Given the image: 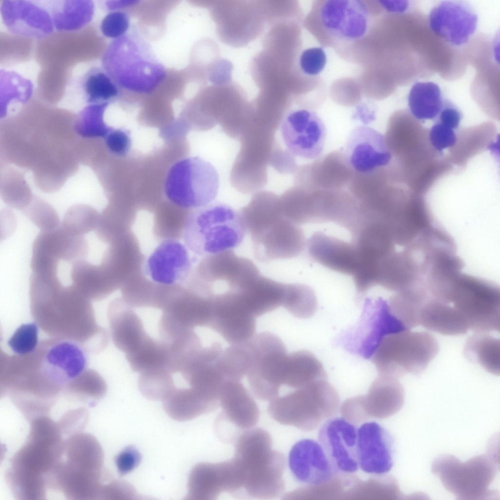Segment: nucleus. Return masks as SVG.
I'll list each match as a JSON object with an SVG mask.
<instances>
[{
    "label": "nucleus",
    "mask_w": 500,
    "mask_h": 500,
    "mask_svg": "<svg viewBox=\"0 0 500 500\" xmlns=\"http://www.w3.org/2000/svg\"><path fill=\"white\" fill-rule=\"evenodd\" d=\"M141 456L133 446L126 447L116 458L115 462L118 472L121 475L126 474L139 464Z\"/></svg>",
    "instance_id": "nucleus-50"
},
{
    "label": "nucleus",
    "mask_w": 500,
    "mask_h": 500,
    "mask_svg": "<svg viewBox=\"0 0 500 500\" xmlns=\"http://www.w3.org/2000/svg\"><path fill=\"white\" fill-rule=\"evenodd\" d=\"M125 355L131 369L139 374L163 369L169 371L170 345L149 334L136 349Z\"/></svg>",
    "instance_id": "nucleus-33"
},
{
    "label": "nucleus",
    "mask_w": 500,
    "mask_h": 500,
    "mask_svg": "<svg viewBox=\"0 0 500 500\" xmlns=\"http://www.w3.org/2000/svg\"><path fill=\"white\" fill-rule=\"evenodd\" d=\"M439 349L437 340L429 333L405 329L385 336L371 359L379 375L398 378L422 373Z\"/></svg>",
    "instance_id": "nucleus-5"
},
{
    "label": "nucleus",
    "mask_w": 500,
    "mask_h": 500,
    "mask_svg": "<svg viewBox=\"0 0 500 500\" xmlns=\"http://www.w3.org/2000/svg\"><path fill=\"white\" fill-rule=\"evenodd\" d=\"M252 362L247 375L250 389L257 398L271 400L283 384L288 355L285 345L276 334L264 332L249 341Z\"/></svg>",
    "instance_id": "nucleus-10"
},
{
    "label": "nucleus",
    "mask_w": 500,
    "mask_h": 500,
    "mask_svg": "<svg viewBox=\"0 0 500 500\" xmlns=\"http://www.w3.org/2000/svg\"><path fill=\"white\" fill-rule=\"evenodd\" d=\"M429 129V138L432 147L443 153L444 149L452 147L455 144L459 123L453 119L439 115Z\"/></svg>",
    "instance_id": "nucleus-44"
},
{
    "label": "nucleus",
    "mask_w": 500,
    "mask_h": 500,
    "mask_svg": "<svg viewBox=\"0 0 500 500\" xmlns=\"http://www.w3.org/2000/svg\"><path fill=\"white\" fill-rule=\"evenodd\" d=\"M314 24L328 43H350L367 34L370 24L368 6L358 0L320 1L312 11Z\"/></svg>",
    "instance_id": "nucleus-11"
},
{
    "label": "nucleus",
    "mask_w": 500,
    "mask_h": 500,
    "mask_svg": "<svg viewBox=\"0 0 500 500\" xmlns=\"http://www.w3.org/2000/svg\"><path fill=\"white\" fill-rule=\"evenodd\" d=\"M88 244L83 236L71 234L61 226L41 231L35 239L31 262L56 264L60 259L73 263L83 259L88 253Z\"/></svg>",
    "instance_id": "nucleus-25"
},
{
    "label": "nucleus",
    "mask_w": 500,
    "mask_h": 500,
    "mask_svg": "<svg viewBox=\"0 0 500 500\" xmlns=\"http://www.w3.org/2000/svg\"><path fill=\"white\" fill-rule=\"evenodd\" d=\"M222 412L218 416L236 430L251 428L258 422L260 412L256 402L241 380H226L219 396Z\"/></svg>",
    "instance_id": "nucleus-27"
},
{
    "label": "nucleus",
    "mask_w": 500,
    "mask_h": 500,
    "mask_svg": "<svg viewBox=\"0 0 500 500\" xmlns=\"http://www.w3.org/2000/svg\"><path fill=\"white\" fill-rule=\"evenodd\" d=\"M58 279L31 276L30 306L35 322L52 337L77 342L89 353L101 352L108 335L97 323L90 300L73 285L62 286Z\"/></svg>",
    "instance_id": "nucleus-1"
},
{
    "label": "nucleus",
    "mask_w": 500,
    "mask_h": 500,
    "mask_svg": "<svg viewBox=\"0 0 500 500\" xmlns=\"http://www.w3.org/2000/svg\"><path fill=\"white\" fill-rule=\"evenodd\" d=\"M355 115L359 117L360 120L368 122L373 120L375 111L368 105L362 104L356 107Z\"/></svg>",
    "instance_id": "nucleus-53"
},
{
    "label": "nucleus",
    "mask_w": 500,
    "mask_h": 500,
    "mask_svg": "<svg viewBox=\"0 0 500 500\" xmlns=\"http://www.w3.org/2000/svg\"><path fill=\"white\" fill-rule=\"evenodd\" d=\"M38 333L39 326L36 322L23 324L14 332L7 345L15 354H29L39 345Z\"/></svg>",
    "instance_id": "nucleus-45"
},
{
    "label": "nucleus",
    "mask_w": 500,
    "mask_h": 500,
    "mask_svg": "<svg viewBox=\"0 0 500 500\" xmlns=\"http://www.w3.org/2000/svg\"><path fill=\"white\" fill-rule=\"evenodd\" d=\"M272 445L269 433L260 428L247 429L235 439L232 459L239 471L242 488L253 498L274 499L285 489V458Z\"/></svg>",
    "instance_id": "nucleus-2"
},
{
    "label": "nucleus",
    "mask_w": 500,
    "mask_h": 500,
    "mask_svg": "<svg viewBox=\"0 0 500 500\" xmlns=\"http://www.w3.org/2000/svg\"><path fill=\"white\" fill-rule=\"evenodd\" d=\"M405 329H408L393 314L387 300L367 298L357 323L340 334L336 342L349 353L368 359L385 336Z\"/></svg>",
    "instance_id": "nucleus-9"
},
{
    "label": "nucleus",
    "mask_w": 500,
    "mask_h": 500,
    "mask_svg": "<svg viewBox=\"0 0 500 500\" xmlns=\"http://www.w3.org/2000/svg\"><path fill=\"white\" fill-rule=\"evenodd\" d=\"M104 139L106 146L112 154L124 156L130 150L131 138L126 130L112 128Z\"/></svg>",
    "instance_id": "nucleus-49"
},
{
    "label": "nucleus",
    "mask_w": 500,
    "mask_h": 500,
    "mask_svg": "<svg viewBox=\"0 0 500 500\" xmlns=\"http://www.w3.org/2000/svg\"><path fill=\"white\" fill-rule=\"evenodd\" d=\"M418 325L447 335L464 334L469 329L465 320L455 308L431 294L420 309Z\"/></svg>",
    "instance_id": "nucleus-30"
},
{
    "label": "nucleus",
    "mask_w": 500,
    "mask_h": 500,
    "mask_svg": "<svg viewBox=\"0 0 500 500\" xmlns=\"http://www.w3.org/2000/svg\"><path fill=\"white\" fill-rule=\"evenodd\" d=\"M357 428L342 417L332 418L321 427L318 441L336 474L356 472Z\"/></svg>",
    "instance_id": "nucleus-19"
},
{
    "label": "nucleus",
    "mask_w": 500,
    "mask_h": 500,
    "mask_svg": "<svg viewBox=\"0 0 500 500\" xmlns=\"http://www.w3.org/2000/svg\"><path fill=\"white\" fill-rule=\"evenodd\" d=\"M104 63V69L120 87L134 92H152L166 76L164 66L150 46L134 34L114 40Z\"/></svg>",
    "instance_id": "nucleus-4"
},
{
    "label": "nucleus",
    "mask_w": 500,
    "mask_h": 500,
    "mask_svg": "<svg viewBox=\"0 0 500 500\" xmlns=\"http://www.w3.org/2000/svg\"><path fill=\"white\" fill-rule=\"evenodd\" d=\"M105 496L110 499L134 500L138 494L129 483L124 481H115L105 488Z\"/></svg>",
    "instance_id": "nucleus-51"
},
{
    "label": "nucleus",
    "mask_w": 500,
    "mask_h": 500,
    "mask_svg": "<svg viewBox=\"0 0 500 500\" xmlns=\"http://www.w3.org/2000/svg\"><path fill=\"white\" fill-rule=\"evenodd\" d=\"M27 217L41 231H48L58 228L59 217L55 209L42 201L34 203L23 209Z\"/></svg>",
    "instance_id": "nucleus-46"
},
{
    "label": "nucleus",
    "mask_w": 500,
    "mask_h": 500,
    "mask_svg": "<svg viewBox=\"0 0 500 500\" xmlns=\"http://www.w3.org/2000/svg\"><path fill=\"white\" fill-rule=\"evenodd\" d=\"M108 104H91L82 111L76 125L77 133L83 138H105L111 127L104 122Z\"/></svg>",
    "instance_id": "nucleus-42"
},
{
    "label": "nucleus",
    "mask_w": 500,
    "mask_h": 500,
    "mask_svg": "<svg viewBox=\"0 0 500 500\" xmlns=\"http://www.w3.org/2000/svg\"><path fill=\"white\" fill-rule=\"evenodd\" d=\"M353 175L343 153L334 152L312 165V190L338 189Z\"/></svg>",
    "instance_id": "nucleus-34"
},
{
    "label": "nucleus",
    "mask_w": 500,
    "mask_h": 500,
    "mask_svg": "<svg viewBox=\"0 0 500 500\" xmlns=\"http://www.w3.org/2000/svg\"><path fill=\"white\" fill-rule=\"evenodd\" d=\"M71 277L72 285L90 300L97 301L106 295L100 267L84 259L77 260L72 264Z\"/></svg>",
    "instance_id": "nucleus-38"
},
{
    "label": "nucleus",
    "mask_w": 500,
    "mask_h": 500,
    "mask_svg": "<svg viewBox=\"0 0 500 500\" xmlns=\"http://www.w3.org/2000/svg\"><path fill=\"white\" fill-rule=\"evenodd\" d=\"M196 258L184 243L176 239H167L159 243L147 257L144 272L157 284L179 285L188 277Z\"/></svg>",
    "instance_id": "nucleus-18"
},
{
    "label": "nucleus",
    "mask_w": 500,
    "mask_h": 500,
    "mask_svg": "<svg viewBox=\"0 0 500 500\" xmlns=\"http://www.w3.org/2000/svg\"><path fill=\"white\" fill-rule=\"evenodd\" d=\"M282 140L292 155L302 158H318L326 140L325 125L314 111L297 108L288 112L280 125Z\"/></svg>",
    "instance_id": "nucleus-16"
},
{
    "label": "nucleus",
    "mask_w": 500,
    "mask_h": 500,
    "mask_svg": "<svg viewBox=\"0 0 500 500\" xmlns=\"http://www.w3.org/2000/svg\"><path fill=\"white\" fill-rule=\"evenodd\" d=\"M344 150L345 159L355 173L368 174L386 167L393 158L384 136L367 126L351 132Z\"/></svg>",
    "instance_id": "nucleus-21"
},
{
    "label": "nucleus",
    "mask_w": 500,
    "mask_h": 500,
    "mask_svg": "<svg viewBox=\"0 0 500 500\" xmlns=\"http://www.w3.org/2000/svg\"><path fill=\"white\" fill-rule=\"evenodd\" d=\"M492 450L461 462L452 455H441L432 465V472L447 490L458 500H484L497 496L489 486L499 469L497 455Z\"/></svg>",
    "instance_id": "nucleus-6"
},
{
    "label": "nucleus",
    "mask_w": 500,
    "mask_h": 500,
    "mask_svg": "<svg viewBox=\"0 0 500 500\" xmlns=\"http://www.w3.org/2000/svg\"><path fill=\"white\" fill-rule=\"evenodd\" d=\"M250 235L254 257L261 262L297 257L306 245L302 229L283 215L268 220Z\"/></svg>",
    "instance_id": "nucleus-14"
},
{
    "label": "nucleus",
    "mask_w": 500,
    "mask_h": 500,
    "mask_svg": "<svg viewBox=\"0 0 500 500\" xmlns=\"http://www.w3.org/2000/svg\"><path fill=\"white\" fill-rule=\"evenodd\" d=\"M129 27V19L124 12L112 11L104 18L101 25V30L104 36L118 39L127 34Z\"/></svg>",
    "instance_id": "nucleus-48"
},
{
    "label": "nucleus",
    "mask_w": 500,
    "mask_h": 500,
    "mask_svg": "<svg viewBox=\"0 0 500 500\" xmlns=\"http://www.w3.org/2000/svg\"><path fill=\"white\" fill-rule=\"evenodd\" d=\"M36 351L47 375L64 390L88 369V351L73 340L51 337L39 342Z\"/></svg>",
    "instance_id": "nucleus-15"
},
{
    "label": "nucleus",
    "mask_w": 500,
    "mask_h": 500,
    "mask_svg": "<svg viewBox=\"0 0 500 500\" xmlns=\"http://www.w3.org/2000/svg\"><path fill=\"white\" fill-rule=\"evenodd\" d=\"M247 232L239 212L222 203L194 209L183 227L184 244L196 257H206L240 245Z\"/></svg>",
    "instance_id": "nucleus-3"
},
{
    "label": "nucleus",
    "mask_w": 500,
    "mask_h": 500,
    "mask_svg": "<svg viewBox=\"0 0 500 500\" xmlns=\"http://www.w3.org/2000/svg\"><path fill=\"white\" fill-rule=\"evenodd\" d=\"M121 303L112 302L108 307L107 315L112 341L126 354L136 349L147 333L132 307Z\"/></svg>",
    "instance_id": "nucleus-29"
},
{
    "label": "nucleus",
    "mask_w": 500,
    "mask_h": 500,
    "mask_svg": "<svg viewBox=\"0 0 500 500\" xmlns=\"http://www.w3.org/2000/svg\"><path fill=\"white\" fill-rule=\"evenodd\" d=\"M222 351L218 342L208 347L198 346L181 357L176 371L190 388L206 400L218 404L220 390L226 380L218 362Z\"/></svg>",
    "instance_id": "nucleus-13"
},
{
    "label": "nucleus",
    "mask_w": 500,
    "mask_h": 500,
    "mask_svg": "<svg viewBox=\"0 0 500 500\" xmlns=\"http://www.w3.org/2000/svg\"><path fill=\"white\" fill-rule=\"evenodd\" d=\"M138 386L146 398L162 401L175 387L172 375L166 369L140 374Z\"/></svg>",
    "instance_id": "nucleus-41"
},
{
    "label": "nucleus",
    "mask_w": 500,
    "mask_h": 500,
    "mask_svg": "<svg viewBox=\"0 0 500 500\" xmlns=\"http://www.w3.org/2000/svg\"><path fill=\"white\" fill-rule=\"evenodd\" d=\"M378 3L384 10L390 13H402L408 6L407 1L403 0H378Z\"/></svg>",
    "instance_id": "nucleus-52"
},
{
    "label": "nucleus",
    "mask_w": 500,
    "mask_h": 500,
    "mask_svg": "<svg viewBox=\"0 0 500 500\" xmlns=\"http://www.w3.org/2000/svg\"><path fill=\"white\" fill-rule=\"evenodd\" d=\"M448 303L461 314L469 329L476 333L500 330V290L488 280L462 273Z\"/></svg>",
    "instance_id": "nucleus-8"
},
{
    "label": "nucleus",
    "mask_w": 500,
    "mask_h": 500,
    "mask_svg": "<svg viewBox=\"0 0 500 500\" xmlns=\"http://www.w3.org/2000/svg\"><path fill=\"white\" fill-rule=\"evenodd\" d=\"M429 128L407 110L395 112L390 117L384 136L396 165L409 167L421 164L438 152L431 146Z\"/></svg>",
    "instance_id": "nucleus-12"
},
{
    "label": "nucleus",
    "mask_w": 500,
    "mask_h": 500,
    "mask_svg": "<svg viewBox=\"0 0 500 500\" xmlns=\"http://www.w3.org/2000/svg\"><path fill=\"white\" fill-rule=\"evenodd\" d=\"M251 361L249 341L231 344L223 350L219 359V365L226 380H241L244 376H247Z\"/></svg>",
    "instance_id": "nucleus-39"
},
{
    "label": "nucleus",
    "mask_w": 500,
    "mask_h": 500,
    "mask_svg": "<svg viewBox=\"0 0 500 500\" xmlns=\"http://www.w3.org/2000/svg\"><path fill=\"white\" fill-rule=\"evenodd\" d=\"M487 333H477L467 340L464 354L468 360L479 364L487 371L500 374V341Z\"/></svg>",
    "instance_id": "nucleus-36"
},
{
    "label": "nucleus",
    "mask_w": 500,
    "mask_h": 500,
    "mask_svg": "<svg viewBox=\"0 0 500 500\" xmlns=\"http://www.w3.org/2000/svg\"><path fill=\"white\" fill-rule=\"evenodd\" d=\"M499 134L495 125L486 122L475 126L458 130L454 145L447 156L457 169H463L470 159L482 152L497 146Z\"/></svg>",
    "instance_id": "nucleus-28"
},
{
    "label": "nucleus",
    "mask_w": 500,
    "mask_h": 500,
    "mask_svg": "<svg viewBox=\"0 0 500 500\" xmlns=\"http://www.w3.org/2000/svg\"><path fill=\"white\" fill-rule=\"evenodd\" d=\"M290 313L299 318L312 316L317 308L313 290L301 283H286L282 306Z\"/></svg>",
    "instance_id": "nucleus-40"
},
{
    "label": "nucleus",
    "mask_w": 500,
    "mask_h": 500,
    "mask_svg": "<svg viewBox=\"0 0 500 500\" xmlns=\"http://www.w3.org/2000/svg\"><path fill=\"white\" fill-rule=\"evenodd\" d=\"M327 61V55L322 47H312L301 52L299 58V65L304 74L313 77L323 71Z\"/></svg>",
    "instance_id": "nucleus-47"
},
{
    "label": "nucleus",
    "mask_w": 500,
    "mask_h": 500,
    "mask_svg": "<svg viewBox=\"0 0 500 500\" xmlns=\"http://www.w3.org/2000/svg\"><path fill=\"white\" fill-rule=\"evenodd\" d=\"M288 465L295 479L309 486L325 484L336 474L318 441L310 438L302 439L292 446Z\"/></svg>",
    "instance_id": "nucleus-24"
},
{
    "label": "nucleus",
    "mask_w": 500,
    "mask_h": 500,
    "mask_svg": "<svg viewBox=\"0 0 500 500\" xmlns=\"http://www.w3.org/2000/svg\"><path fill=\"white\" fill-rule=\"evenodd\" d=\"M98 222V215L95 209L87 205H79L66 211L61 226L71 234L83 236L95 229Z\"/></svg>",
    "instance_id": "nucleus-43"
},
{
    "label": "nucleus",
    "mask_w": 500,
    "mask_h": 500,
    "mask_svg": "<svg viewBox=\"0 0 500 500\" xmlns=\"http://www.w3.org/2000/svg\"><path fill=\"white\" fill-rule=\"evenodd\" d=\"M326 377L322 364L311 352L300 350L288 354L283 384L298 389Z\"/></svg>",
    "instance_id": "nucleus-31"
},
{
    "label": "nucleus",
    "mask_w": 500,
    "mask_h": 500,
    "mask_svg": "<svg viewBox=\"0 0 500 500\" xmlns=\"http://www.w3.org/2000/svg\"><path fill=\"white\" fill-rule=\"evenodd\" d=\"M410 112L419 121L435 119L443 106L444 100L436 83L417 82L411 87L408 97Z\"/></svg>",
    "instance_id": "nucleus-35"
},
{
    "label": "nucleus",
    "mask_w": 500,
    "mask_h": 500,
    "mask_svg": "<svg viewBox=\"0 0 500 500\" xmlns=\"http://www.w3.org/2000/svg\"><path fill=\"white\" fill-rule=\"evenodd\" d=\"M394 440L389 432L376 422H368L357 428V456L364 472L383 475L394 464Z\"/></svg>",
    "instance_id": "nucleus-23"
},
{
    "label": "nucleus",
    "mask_w": 500,
    "mask_h": 500,
    "mask_svg": "<svg viewBox=\"0 0 500 500\" xmlns=\"http://www.w3.org/2000/svg\"><path fill=\"white\" fill-rule=\"evenodd\" d=\"M307 245L309 255L314 261L340 273L352 276L354 273L359 255L353 243L317 231L309 238Z\"/></svg>",
    "instance_id": "nucleus-26"
},
{
    "label": "nucleus",
    "mask_w": 500,
    "mask_h": 500,
    "mask_svg": "<svg viewBox=\"0 0 500 500\" xmlns=\"http://www.w3.org/2000/svg\"><path fill=\"white\" fill-rule=\"evenodd\" d=\"M81 86L87 101L91 104H109L120 94V87L104 69L100 68L89 70L83 78Z\"/></svg>",
    "instance_id": "nucleus-37"
},
{
    "label": "nucleus",
    "mask_w": 500,
    "mask_h": 500,
    "mask_svg": "<svg viewBox=\"0 0 500 500\" xmlns=\"http://www.w3.org/2000/svg\"><path fill=\"white\" fill-rule=\"evenodd\" d=\"M219 177L215 167L199 157L180 159L169 168L164 190L167 199L181 208L195 209L217 196Z\"/></svg>",
    "instance_id": "nucleus-7"
},
{
    "label": "nucleus",
    "mask_w": 500,
    "mask_h": 500,
    "mask_svg": "<svg viewBox=\"0 0 500 500\" xmlns=\"http://www.w3.org/2000/svg\"><path fill=\"white\" fill-rule=\"evenodd\" d=\"M211 303L208 328L231 345L247 342L254 336L255 317L244 306L237 294L223 292L213 294Z\"/></svg>",
    "instance_id": "nucleus-17"
},
{
    "label": "nucleus",
    "mask_w": 500,
    "mask_h": 500,
    "mask_svg": "<svg viewBox=\"0 0 500 500\" xmlns=\"http://www.w3.org/2000/svg\"><path fill=\"white\" fill-rule=\"evenodd\" d=\"M34 355H35V354H34ZM36 361H37V360H36ZM37 364H38V363H37ZM38 367H39V366H38ZM41 373H42V372H41ZM43 377H44V376H43ZM44 378H45V377H44ZM45 379H46V378H45ZM46 380H47V379H46ZM47 381H48V380H47ZM48 382H49V381H48ZM49 383H50V382H49ZM51 385H52V384H51ZM52 386H53V385H52ZM54 387H55L54 386ZM56 389H57V388H56ZM57 390H58V391H59V392H60V391H59V390H58V389H57Z\"/></svg>",
    "instance_id": "nucleus-54"
},
{
    "label": "nucleus",
    "mask_w": 500,
    "mask_h": 500,
    "mask_svg": "<svg viewBox=\"0 0 500 500\" xmlns=\"http://www.w3.org/2000/svg\"><path fill=\"white\" fill-rule=\"evenodd\" d=\"M478 17L473 9L464 2L441 1L429 16V27L442 41L455 47L468 42L475 33Z\"/></svg>",
    "instance_id": "nucleus-22"
},
{
    "label": "nucleus",
    "mask_w": 500,
    "mask_h": 500,
    "mask_svg": "<svg viewBox=\"0 0 500 500\" xmlns=\"http://www.w3.org/2000/svg\"><path fill=\"white\" fill-rule=\"evenodd\" d=\"M242 488L241 478L232 458L217 463L200 462L190 471L186 500H214L223 493Z\"/></svg>",
    "instance_id": "nucleus-20"
},
{
    "label": "nucleus",
    "mask_w": 500,
    "mask_h": 500,
    "mask_svg": "<svg viewBox=\"0 0 500 500\" xmlns=\"http://www.w3.org/2000/svg\"><path fill=\"white\" fill-rule=\"evenodd\" d=\"M163 403L167 414L179 421L195 418L214 410L219 405L208 401L190 387H175Z\"/></svg>",
    "instance_id": "nucleus-32"
}]
</instances>
